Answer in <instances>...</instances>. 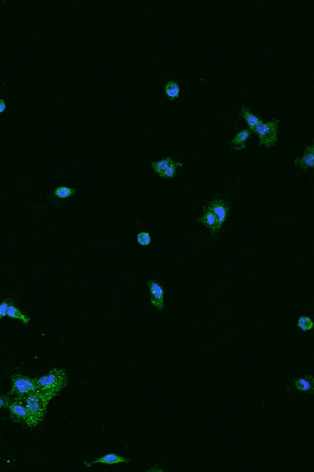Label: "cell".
Returning <instances> with one entry per match:
<instances>
[{
  "instance_id": "obj_13",
  "label": "cell",
  "mask_w": 314,
  "mask_h": 472,
  "mask_svg": "<svg viewBox=\"0 0 314 472\" xmlns=\"http://www.w3.org/2000/svg\"><path fill=\"white\" fill-rule=\"evenodd\" d=\"M251 135V131L249 129L240 131L230 142L232 147L237 151L244 149L246 147V142Z\"/></svg>"
},
{
  "instance_id": "obj_22",
  "label": "cell",
  "mask_w": 314,
  "mask_h": 472,
  "mask_svg": "<svg viewBox=\"0 0 314 472\" xmlns=\"http://www.w3.org/2000/svg\"><path fill=\"white\" fill-rule=\"evenodd\" d=\"M7 106H6L5 102L2 99H0V113L4 112Z\"/></svg>"
},
{
  "instance_id": "obj_18",
  "label": "cell",
  "mask_w": 314,
  "mask_h": 472,
  "mask_svg": "<svg viewBox=\"0 0 314 472\" xmlns=\"http://www.w3.org/2000/svg\"><path fill=\"white\" fill-rule=\"evenodd\" d=\"M297 325L301 330L307 331L312 330L313 323L309 317L301 316L298 319Z\"/></svg>"
},
{
  "instance_id": "obj_16",
  "label": "cell",
  "mask_w": 314,
  "mask_h": 472,
  "mask_svg": "<svg viewBox=\"0 0 314 472\" xmlns=\"http://www.w3.org/2000/svg\"><path fill=\"white\" fill-rule=\"evenodd\" d=\"M165 92L168 97L171 100L178 97L180 92L178 84L173 81H170L165 86Z\"/></svg>"
},
{
  "instance_id": "obj_17",
  "label": "cell",
  "mask_w": 314,
  "mask_h": 472,
  "mask_svg": "<svg viewBox=\"0 0 314 472\" xmlns=\"http://www.w3.org/2000/svg\"><path fill=\"white\" fill-rule=\"evenodd\" d=\"M75 190L73 188L66 187V186H60L55 189L54 195L59 198H68L72 196L75 193Z\"/></svg>"
},
{
  "instance_id": "obj_4",
  "label": "cell",
  "mask_w": 314,
  "mask_h": 472,
  "mask_svg": "<svg viewBox=\"0 0 314 472\" xmlns=\"http://www.w3.org/2000/svg\"><path fill=\"white\" fill-rule=\"evenodd\" d=\"M278 120L272 119L263 122L255 128L254 133L258 136L260 145L269 148L276 144L278 141Z\"/></svg>"
},
{
  "instance_id": "obj_21",
  "label": "cell",
  "mask_w": 314,
  "mask_h": 472,
  "mask_svg": "<svg viewBox=\"0 0 314 472\" xmlns=\"http://www.w3.org/2000/svg\"><path fill=\"white\" fill-rule=\"evenodd\" d=\"M9 306H10V304L7 301H4L0 303V319L7 316Z\"/></svg>"
},
{
  "instance_id": "obj_3",
  "label": "cell",
  "mask_w": 314,
  "mask_h": 472,
  "mask_svg": "<svg viewBox=\"0 0 314 472\" xmlns=\"http://www.w3.org/2000/svg\"><path fill=\"white\" fill-rule=\"evenodd\" d=\"M37 390L36 378L17 374L11 378V389L9 394L17 398H24Z\"/></svg>"
},
{
  "instance_id": "obj_8",
  "label": "cell",
  "mask_w": 314,
  "mask_h": 472,
  "mask_svg": "<svg viewBox=\"0 0 314 472\" xmlns=\"http://www.w3.org/2000/svg\"><path fill=\"white\" fill-rule=\"evenodd\" d=\"M207 209L211 210L216 215L221 228L227 219L229 212H230V208L228 204L222 199H216L209 204Z\"/></svg>"
},
{
  "instance_id": "obj_20",
  "label": "cell",
  "mask_w": 314,
  "mask_h": 472,
  "mask_svg": "<svg viewBox=\"0 0 314 472\" xmlns=\"http://www.w3.org/2000/svg\"><path fill=\"white\" fill-rule=\"evenodd\" d=\"M137 241L139 244L141 245V246H148L151 243L149 233L147 232H139L137 235Z\"/></svg>"
},
{
  "instance_id": "obj_1",
  "label": "cell",
  "mask_w": 314,
  "mask_h": 472,
  "mask_svg": "<svg viewBox=\"0 0 314 472\" xmlns=\"http://www.w3.org/2000/svg\"><path fill=\"white\" fill-rule=\"evenodd\" d=\"M37 390L49 401L68 385V377L65 369L54 368L36 378Z\"/></svg>"
},
{
  "instance_id": "obj_7",
  "label": "cell",
  "mask_w": 314,
  "mask_h": 472,
  "mask_svg": "<svg viewBox=\"0 0 314 472\" xmlns=\"http://www.w3.org/2000/svg\"><path fill=\"white\" fill-rule=\"evenodd\" d=\"M149 288L151 304L159 311L164 309V289L162 285L156 280L148 281Z\"/></svg>"
},
{
  "instance_id": "obj_6",
  "label": "cell",
  "mask_w": 314,
  "mask_h": 472,
  "mask_svg": "<svg viewBox=\"0 0 314 472\" xmlns=\"http://www.w3.org/2000/svg\"><path fill=\"white\" fill-rule=\"evenodd\" d=\"M182 165L179 162L173 161L170 157L152 163L153 171L160 176L165 179H171L175 176L177 168Z\"/></svg>"
},
{
  "instance_id": "obj_5",
  "label": "cell",
  "mask_w": 314,
  "mask_h": 472,
  "mask_svg": "<svg viewBox=\"0 0 314 472\" xmlns=\"http://www.w3.org/2000/svg\"><path fill=\"white\" fill-rule=\"evenodd\" d=\"M8 409L10 412V417L14 422L28 425L29 413L24 398L15 397Z\"/></svg>"
},
{
  "instance_id": "obj_15",
  "label": "cell",
  "mask_w": 314,
  "mask_h": 472,
  "mask_svg": "<svg viewBox=\"0 0 314 472\" xmlns=\"http://www.w3.org/2000/svg\"><path fill=\"white\" fill-rule=\"evenodd\" d=\"M7 316L10 318L19 320L26 325H27L30 321V317L12 305L9 306Z\"/></svg>"
},
{
  "instance_id": "obj_11",
  "label": "cell",
  "mask_w": 314,
  "mask_h": 472,
  "mask_svg": "<svg viewBox=\"0 0 314 472\" xmlns=\"http://www.w3.org/2000/svg\"><path fill=\"white\" fill-rule=\"evenodd\" d=\"M313 158L314 147L312 145L306 147L302 156L295 160V164L301 168H303V170H306V168L309 167L313 168Z\"/></svg>"
},
{
  "instance_id": "obj_9",
  "label": "cell",
  "mask_w": 314,
  "mask_h": 472,
  "mask_svg": "<svg viewBox=\"0 0 314 472\" xmlns=\"http://www.w3.org/2000/svg\"><path fill=\"white\" fill-rule=\"evenodd\" d=\"M124 463V464H130V459L126 457H122L115 453H109L106 454L103 456L96 459L94 461L86 462L84 461V464L87 467H91V466L97 464H103L106 465H114Z\"/></svg>"
},
{
  "instance_id": "obj_12",
  "label": "cell",
  "mask_w": 314,
  "mask_h": 472,
  "mask_svg": "<svg viewBox=\"0 0 314 472\" xmlns=\"http://www.w3.org/2000/svg\"><path fill=\"white\" fill-rule=\"evenodd\" d=\"M240 116L246 121L249 127V130L254 132L255 128L262 123V119L253 113L248 108L243 107L241 110Z\"/></svg>"
},
{
  "instance_id": "obj_19",
  "label": "cell",
  "mask_w": 314,
  "mask_h": 472,
  "mask_svg": "<svg viewBox=\"0 0 314 472\" xmlns=\"http://www.w3.org/2000/svg\"><path fill=\"white\" fill-rule=\"evenodd\" d=\"M15 397L9 394L0 395V409H8Z\"/></svg>"
},
{
  "instance_id": "obj_2",
  "label": "cell",
  "mask_w": 314,
  "mask_h": 472,
  "mask_svg": "<svg viewBox=\"0 0 314 472\" xmlns=\"http://www.w3.org/2000/svg\"><path fill=\"white\" fill-rule=\"evenodd\" d=\"M23 398L24 399L29 413L27 426L35 427L42 423L45 419L47 412V407L50 401L38 390Z\"/></svg>"
},
{
  "instance_id": "obj_14",
  "label": "cell",
  "mask_w": 314,
  "mask_h": 472,
  "mask_svg": "<svg viewBox=\"0 0 314 472\" xmlns=\"http://www.w3.org/2000/svg\"><path fill=\"white\" fill-rule=\"evenodd\" d=\"M296 389L300 391L311 392L313 390V378L312 376L307 375L304 378H296L294 380Z\"/></svg>"
},
{
  "instance_id": "obj_10",
  "label": "cell",
  "mask_w": 314,
  "mask_h": 472,
  "mask_svg": "<svg viewBox=\"0 0 314 472\" xmlns=\"http://www.w3.org/2000/svg\"><path fill=\"white\" fill-rule=\"evenodd\" d=\"M199 223L204 224L210 230L212 234L216 233L221 228L216 215L211 210L207 209L204 214L199 218Z\"/></svg>"
}]
</instances>
